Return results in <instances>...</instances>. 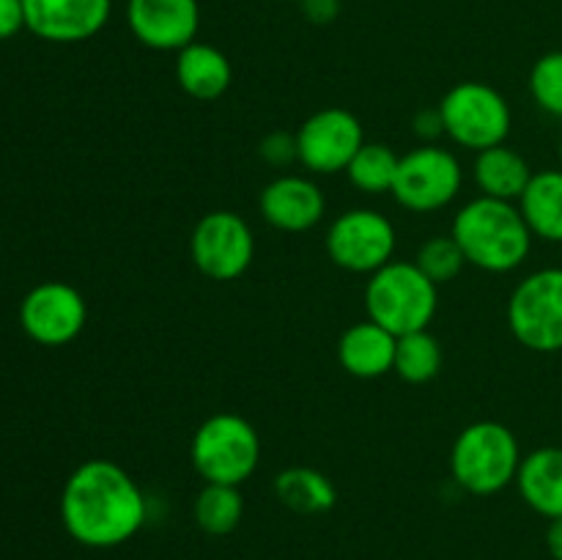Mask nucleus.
Wrapping results in <instances>:
<instances>
[{
    "label": "nucleus",
    "mask_w": 562,
    "mask_h": 560,
    "mask_svg": "<svg viewBox=\"0 0 562 560\" xmlns=\"http://www.w3.org/2000/svg\"><path fill=\"white\" fill-rule=\"evenodd\" d=\"M148 503L135 478L108 459H88L66 478L60 522L77 544L113 549L132 541L146 525Z\"/></svg>",
    "instance_id": "1"
},
{
    "label": "nucleus",
    "mask_w": 562,
    "mask_h": 560,
    "mask_svg": "<svg viewBox=\"0 0 562 560\" xmlns=\"http://www.w3.org/2000/svg\"><path fill=\"white\" fill-rule=\"evenodd\" d=\"M258 206L272 228L302 234L322 223L324 212H327V198L313 179L283 173L263 187Z\"/></svg>",
    "instance_id": "15"
},
{
    "label": "nucleus",
    "mask_w": 562,
    "mask_h": 560,
    "mask_svg": "<svg viewBox=\"0 0 562 560\" xmlns=\"http://www.w3.org/2000/svg\"><path fill=\"white\" fill-rule=\"evenodd\" d=\"M445 135L461 148L483 152L508 141L514 113L503 93L488 82L467 80L450 88L439 102Z\"/></svg>",
    "instance_id": "6"
},
{
    "label": "nucleus",
    "mask_w": 562,
    "mask_h": 560,
    "mask_svg": "<svg viewBox=\"0 0 562 560\" xmlns=\"http://www.w3.org/2000/svg\"><path fill=\"white\" fill-rule=\"evenodd\" d=\"M450 236L461 247L467 264L494 275L519 269L536 239L516 203L486 195L472 198L459 209Z\"/></svg>",
    "instance_id": "2"
},
{
    "label": "nucleus",
    "mask_w": 562,
    "mask_h": 560,
    "mask_svg": "<svg viewBox=\"0 0 562 560\" xmlns=\"http://www.w3.org/2000/svg\"><path fill=\"white\" fill-rule=\"evenodd\" d=\"M508 327L525 349L562 351V267L530 272L510 291Z\"/></svg>",
    "instance_id": "7"
},
{
    "label": "nucleus",
    "mask_w": 562,
    "mask_h": 560,
    "mask_svg": "<svg viewBox=\"0 0 562 560\" xmlns=\"http://www.w3.org/2000/svg\"><path fill=\"white\" fill-rule=\"evenodd\" d=\"M258 154L272 168H285L291 163H300V157H296V135H289V132H269L258 143Z\"/></svg>",
    "instance_id": "27"
},
{
    "label": "nucleus",
    "mask_w": 562,
    "mask_h": 560,
    "mask_svg": "<svg viewBox=\"0 0 562 560\" xmlns=\"http://www.w3.org/2000/svg\"><path fill=\"white\" fill-rule=\"evenodd\" d=\"M190 256L198 272L209 280H236L250 269L256 256V236L247 220L217 209L203 214L190 236Z\"/></svg>",
    "instance_id": "9"
},
{
    "label": "nucleus",
    "mask_w": 562,
    "mask_h": 560,
    "mask_svg": "<svg viewBox=\"0 0 562 560\" xmlns=\"http://www.w3.org/2000/svg\"><path fill=\"white\" fill-rule=\"evenodd\" d=\"M198 527L209 536H228L239 527L241 516H245V497H241L239 486H228V483H203L198 492L195 505H192Z\"/></svg>",
    "instance_id": "22"
},
{
    "label": "nucleus",
    "mask_w": 562,
    "mask_h": 560,
    "mask_svg": "<svg viewBox=\"0 0 562 560\" xmlns=\"http://www.w3.org/2000/svg\"><path fill=\"white\" fill-rule=\"evenodd\" d=\"M300 5L313 25H329L340 14V0H302Z\"/></svg>",
    "instance_id": "29"
},
{
    "label": "nucleus",
    "mask_w": 562,
    "mask_h": 560,
    "mask_svg": "<svg viewBox=\"0 0 562 560\" xmlns=\"http://www.w3.org/2000/svg\"><path fill=\"white\" fill-rule=\"evenodd\" d=\"M86 296L64 280L33 285L20 302V324L31 340L42 346H66L86 329Z\"/></svg>",
    "instance_id": "11"
},
{
    "label": "nucleus",
    "mask_w": 562,
    "mask_h": 560,
    "mask_svg": "<svg viewBox=\"0 0 562 560\" xmlns=\"http://www.w3.org/2000/svg\"><path fill=\"white\" fill-rule=\"evenodd\" d=\"M398 165L401 157L387 143H362L346 173L357 190L368 192V195H382V192H393Z\"/></svg>",
    "instance_id": "23"
},
{
    "label": "nucleus",
    "mask_w": 562,
    "mask_h": 560,
    "mask_svg": "<svg viewBox=\"0 0 562 560\" xmlns=\"http://www.w3.org/2000/svg\"><path fill=\"white\" fill-rule=\"evenodd\" d=\"M274 494H278L285 508L305 516L327 514L338 503L335 483L322 470H313V467H289V470L278 472Z\"/></svg>",
    "instance_id": "21"
},
{
    "label": "nucleus",
    "mask_w": 562,
    "mask_h": 560,
    "mask_svg": "<svg viewBox=\"0 0 562 560\" xmlns=\"http://www.w3.org/2000/svg\"><path fill=\"white\" fill-rule=\"evenodd\" d=\"M25 31V5L22 0H0V42Z\"/></svg>",
    "instance_id": "28"
},
{
    "label": "nucleus",
    "mask_w": 562,
    "mask_h": 560,
    "mask_svg": "<svg viewBox=\"0 0 562 560\" xmlns=\"http://www.w3.org/2000/svg\"><path fill=\"white\" fill-rule=\"evenodd\" d=\"M132 36L157 53H179L195 42L201 27L198 0H126Z\"/></svg>",
    "instance_id": "13"
},
{
    "label": "nucleus",
    "mask_w": 562,
    "mask_h": 560,
    "mask_svg": "<svg viewBox=\"0 0 562 560\" xmlns=\"http://www.w3.org/2000/svg\"><path fill=\"white\" fill-rule=\"evenodd\" d=\"M176 80L187 97L198 99V102H212L228 91L234 69L223 49L195 38L176 53Z\"/></svg>",
    "instance_id": "17"
},
{
    "label": "nucleus",
    "mask_w": 562,
    "mask_h": 560,
    "mask_svg": "<svg viewBox=\"0 0 562 560\" xmlns=\"http://www.w3.org/2000/svg\"><path fill=\"white\" fill-rule=\"evenodd\" d=\"M521 448L505 423H470L450 448V475L464 492L488 497L516 483L521 467Z\"/></svg>",
    "instance_id": "3"
},
{
    "label": "nucleus",
    "mask_w": 562,
    "mask_h": 560,
    "mask_svg": "<svg viewBox=\"0 0 562 560\" xmlns=\"http://www.w3.org/2000/svg\"><path fill=\"white\" fill-rule=\"evenodd\" d=\"M398 234L390 217L376 209H349L327 231V253L340 269L373 275L395 256Z\"/></svg>",
    "instance_id": "10"
},
{
    "label": "nucleus",
    "mask_w": 562,
    "mask_h": 560,
    "mask_svg": "<svg viewBox=\"0 0 562 560\" xmlns=\"http://www.w3.org/2000/svg\"><path fill=\"white\" fill-rule=\"evenodd\" d=\"M25 31L49 44H80L110 20L113 0H22Z\"/></svg>",
    "instance_id": "14"
},
{
    "label": "nucleus",
    "mask_w": 562,
    "mask_h": 560,
    "mask_svg": "<svg viewBox=\"0 0 562 560\" xmlns=\"http://www.w3.org/2000/svg\"><path fill=\"white\" fill-rule=\"evenodd\" d=\"M412 130H415L423 141H434V137L445 135L439 108L437 110H420V113L415 115V126H412Z\"/></svg>",
    "instance_id": "30"
},
{
    "label": "nucleus",
    "mask_w": 562,
    "mask_h": 560,
    "mask_svg": "<svg viewBox=\"0 0 562 560\" xmlns=\"http://www.w3.org/2000/svg\"><path fill=\"white\" fill-rule=\"evenodd\" d=\"M442 368V346L434 338L428 329H417V333L401 335L398 346H395V366L393 371L398 373L404 382L409 384H426Z\"/></svg>",
    "instance_id": "24"
},
{
    "label": "nucleus",
    "mask_w": 562,
    "mask_h": 560,
    "mask_svg": "<svg viewBox=\"0 0 562 560\" xmlns=\"http://www.w3.org/2000/svg\"><path fill=\"white\" fill-rule=\"evenodd\" d=\"M461 184H464V170L459 157L448 148L426 143L401 157L393 195L409 212L428 214L453 203Z\"/></svg>",
    "instance_id": "8"
},
{
    "label": "nucleus",
    "mask_w": 562,
    "mask_h": 560,
    "mask_svg": "<svg viewBox=\"0 0 562 560\" xmlns=\"http://www.w3.org/2000/svg\"><path fill=\"white\" fill-rule=\"evenodd\" d=\"M519 212L536 239L562 245V168L532 173L519 198Z\"/></svg>",
    "instance_id": "20"
},
{
    "label": "nucleus",
    "mask_w": 562,
    "mask_h": 560,
    "mask_svg": "<svg viewBox=\"0 0 562 560\" xmlns=\"http://www.w3.org/2000/svg\"><path fill=\"white\" fill-rule=\"evenodd\" d=\"M560 168H562V141H560Z\"/></svg>",
    "instance_id": "32"
},
{
    "label": "nucleus",
    "mask_w": 562,
    "mask_h": 560,
    "mask_svg": "<svg viewBox=\"0 0 562 560\" xmlns=\"http://www.w3.org/2000/svg\"><path fill=\"white\" fill-rule=\"evenodd\" d=\"M472 179L481 187V195L514 203L530 184L532 170L516 148L499 143V146L477 152L475 163H472Z\"/></svg>",
    "instance_id": "19"
},
{
    "label": "nucleus",
    "mask_w": 562,
    "mask_h": 560,
    "mask_svg": "<svg viewBox=\"0 0 562 560\" xmlns=\"http://www.w3.org/2000/svg\"><path fill=\"white\" fill-rule=\"evenodd\" d=\"M547 552L552 560H562V516L560 519H549Z\"/></svg>",
    "instance_id": "31"
},
{
    "label": "nucleus",
    "mask_w": 562,
    "mask_h": 560,
    "mask_svg": "<svg viewBox=\"0 0 562 560\" xmlns=\"http://www.w3.org/2000/svg\"><path fill=\"white\" fill-rule=\"evenodd\" d=\"M530 93L543 113L562 119V49H552L532 64Z\"/></svg>",
    "instance_id": "26"
},
{
    "label": "nucleus",
    "mask_w": 562,
    "mask_h": 560,
    "mask_svg": "<svg viewBox=\"0 0 562 560\" xmlns=\"http://www.w3.org/2000/svg\"><path fill=\"white\" fill-rule=\"evenodd\" d=\"M289 3H302V0H289Z\"/></svg>",
    "instance_id": "33"
},
{
    "label": "nucleus",
    "mask_w": 562,
    "mask_h": 560,
    "mask_svg": "<svg viewBox=\"0 0 562 560\" xmlns=\"http://www.w3.org/2000/svg\"><path fill=\"white\" fill-rule=\"evenodd\" d=\"M439 285L420 272L415 261H390L376 269L366 285L368 318L401 335L428 329L439 307Z\"/></svg>",
    "instance_id": "4"
},
{
    "label": "nucleus",
    "mask_w": 562,
    "mask_h": 560,
    "mask_svg": "<svg viewBox=\"0 0 562 560\" xmlns=\"http://www.w3.org/2000/svg\"><path fill=\"white\" fill-rule=\"evenodd\" d=\"M395 338L390 329L382 324L371 322H357L340 335L338 340V362L346 373L357 379H379L384 373L393 371L395 366Z\"/></svg>",
    "instance_id": "16"
},
{
    "label": "nucleus",
    "mask_w": 562,
    "mask_h": 560,
    "mask_svg": "<svg viewBox=\"0 0 562 560\" xmlns=\"http://www.w3.org/2000/svg\"><path fill=\"white\" fill-rule=\"evenodd\" d=\"M516 489L521 500L543 519L562 516V448L547 445L536 448L521 459Z\"/></svg>",
    "instance_id": "18"
},
{
    "label": "nucleus",
    "mask_w": 562,
    "mask_h": 560,
    "mask_svg": "<svg viewBox=\"0 0 562 560\" xmlns=\"http://www.w3.org/2000/svg\"><path fill=\"white\" fill-rule=\"evenodd\" d=\"M296 135V157L313 173H340L360 152L366 135L355 113L344 108H324L302 121Z\"/></svg>",
    "instance_id": "12"
},
{
    "label": "nucleus",
    "mask_w": 562,
    "mask_h": 560,
    "mask_svg": "<svg viewBox=\"0 0 562 560\" xmlns=\"http://www.w3.org/2000/svg\"><path fill=\"white\" fill-rule=\"evenodd\" d=\"M190 459L203 483L241 486L261 461V437L236 412H217L206 417L192 434Z\"/></svg>",
    "instance_id": "5"
},
{
    "label": "nucleus",
    "mask_w": 562,
    "mask_h": 560,
    "mask_svg": "<svg viewBox=\"0 0 562 560\" xmlns=\"http://www.w3.org/2000/svg\"><path fill=\"white\" fill-rule=\"evenodd\" d=\"M417 267L426 275L428 280H434L437 285L453 280L461 269L467 267V258L461 253V247L456 245L453 236H431L426 245L417 253Z\"/></svg>",
    "instance_id": "25"
}]
</instances>
